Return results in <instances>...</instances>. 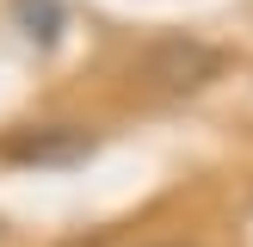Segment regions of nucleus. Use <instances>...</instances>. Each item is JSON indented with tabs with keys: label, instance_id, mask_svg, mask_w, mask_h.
I'll return each mask as SVG.
<instances>
[{
	"label": "nucleus",
	"instance_id": "7ed1b4c3",
	"mask_svg": "<svg viewBox=\"0 0 253 247\" xmlns=\"http://www.w3.org/2000/svg\"><path fill=\"white\" fill-rule=\"evenodd\" d=\"M12 19L25 25V37H31V43H56L62 37V0H12Z\"/></svg>",
	"mask_w": 253,
	"mask_h": 247
},
{
	"label": "nucleus",
	"instance_id": "f03ea898",
	"mask_svg": "<svg viewBox=\"0 0 253 247\" xmlns=\"http://www.w3.org/2000/svg\"><path fill=\"white\" fill-rule=\"evenodd\" d=\"M86 155H93L86 124H25V130L0 136V161H19V167H74Z\"/></svg>",
	"mask_w": 253,
	"mask_h": 247
},
{
	"label": "nucleus",
	"instance_id": "f257e3e1",
	"mask_svg": "<svg viewBox=\"0 0 253 247\" xmlns=\"http://www.w3.org/2000/svg\"><path fill=\"white\" fill-rule=\"evenodd\" d=\"M222 68H229V56H222L216 43H204V37H192V31H167V37H155V43L142 49V81L155 86V93H167V99L204 93Z\"/></svg>",
	"mask_w": 253,
	"mask_h": 247
},
{
	"label": "nucleus",
	"instance_id": "20e7f679",
	"mask_svg": "<svg viewBox=\"0 0 253 247\" xmlns=\"http://www.w3.org/2000/svg\"><path fill=\"white\" fill-rule=\"evenodd\" d=\"M161 247H185V241H161Z\"/></svg>",
	"mask_w": 253,
	"mask_h": 247
}]
</instances>
